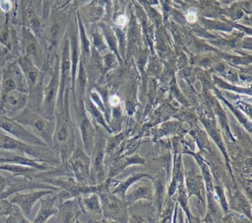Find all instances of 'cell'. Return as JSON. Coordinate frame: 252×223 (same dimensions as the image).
<instances>
[{
    "label": "cell",
    "instance_id": "6da1fadb",
    "mask_svg": "<svg viewBox=\"0 0 252 223\" xmlns=\"http://www.w3.org/2000/svg\"><path fill=\"white\" fill-rule=\"evenodd\" d=\"M70 87L64 91L63 108L55 109V130L53 136V147L60 154L62 162H65L76 149V137L70 110Z\"/></svg>",
    "mask_w": 252,
    "mask_h": 223
},
{
    "label": "cell",
    "instance_id": "7a4b0ae2",
    "mask_svg": "<svg viewBox=\"0 0 252 223\" xmlns=\"http://www.w3.org/2000/svg\"><path fill=\"white\" fill-rule=\"evenodd\" d=\"M0 149L19 152L53 166H58L62 162L60 154L54 147L28 144L14 138L2 130L0 131Z\"/></svg>",
    "mask_w": 252,
    "mask_h": 223
},
{
    "label": "cell",
    "instance_id": "3957f363",
    "mask_svg": "<svg viewBox=\"0 0 252 223\" xmlns=\"http://www.w3.org/2000/svg\"><path fill=\"white\" fill-rule=\"evenodd\" d=\"M13 119L43 140L47 145L53 147L55 121L49 120L44 117L41 113L33 112L27 107Z\"/></svg>",
    "mask_w": 252,
    "mask_h": 223
},
{
    "label": "cell",
    "instance_id": "277c9868",
    "mask_svg": "<svg viewBox=\"0 0 252 223\" xmlns=\"http://www.w3.org/2000/svg\"><path fill=\"white\" fill-rule=\"evenodd\" d=\"M13 91L27 94L29 91L27 81L17 60H8L2 67L0 98Z\"/></svg>",
    "mask_w": 252,
    "mask_h": 223
},
{
    "label": "cell",
    "instance_id": "5b68a950",
    "mask_svg": "<svg viewBox=\"0 0 252 223\" xmlns=\"http://www.w3.org/2000/svg\"><path fill=\"white\" fill-rule=\"evenodd\" d=\"M60 56L57 54L48 85L44 87L43 102L41 114L51 121H55V109L60 91Z\"/></svg>",
    "mask_w": 252,
    "mask_h": 223
},
{
    "label": "cell",
    "instance_id": "8992f818",
    "mask_svg": "<svg viewBox=\"0 0 252 223\" xmlns=\"http://www.w3.org/2000/svg\"><path fill=\"white\" fill-rule=\"evenodd\" d=\"M20 44L21 55L29 57L38 69L42 71L45 58L42 45L34 34L24 26H22Z\"/></svg>",
    "mask_w": 252,
    "mask_h": 223
},
{
    "label": "cell",
    "instance_id": "52a82bcc",
    "mask_svg": "<svg viewBox=\"0 0 252 223\" xmlns=\"http://www.w3.org/2000/svg\"><path fill=\"white\" fill-rule=\"evenodd\" d=\"M60 51V85L58 100L56 108H63L64 105V91L67 87L71 88V61L70 55V43L67 32L61 44Z\"/></svg>",
    "mask_w": 252,
    "mask_h": 223
},
{
    "label": "cell",
    "instance_id": "ba28073f",
    "mask_svg": "<svg viewBox=\"0 0 252 223\" xmlns=\"http://www.w3.org/2000/svg\"><path fill=\"white\" fill-rule=\"evenodd\" d=\"M73 108L76 114V122L80 130L81 135L83 140L85 152L88 155H91L94 149V139H95V131L94 126L87 115L85 109V100H73Z\"/></svg>",
    "mask_w": 252,
    "mask_h": 223
},
{
    "label": "cell",
    "instance_id": "9c48e42d",
    "mask_svg": "<svg viewBox=\"0 0 252 223\" xmlns=\"http://www.w3.org/2000/svg\"><path fill=\"white\" fill-rule=\"evenodd\" d=\"M0 129L14 138L34 146H48L43 140L31 132L28 128L13 119L5 116L0 111Z\"/></svg>",
    "mask_w": 252,
    "mask_h": 223
},
{
    "label": "cell",
    "instance_id": "30bf717a",
    "mask_svg": "<svg viewBox=\"0 0 252 223\" xmlns=\"http://www.w3.org/2000/svg\"><path fill=\"white\" fill-rule=\"evenodd\" d=\"M39 190V189H47L52 190L54 191L59 192L60 187L53 185L47 184V183H39L34 181L33 179L27 178V177L17 176H11L8 178V185L5 191L0 193V199H6L9 198L11 195L17 193V192L23 191L26 190Z\"/></svg>",
    "mask_w": 252,
    "mask_h": 223
},
{
    "label": "cell",
    "instance_id": "8fae6325",
    "mask_svg": "<svg viewBox=\"0 0 252 223\" xmlns=\"http://www.w3.org/2000/svg\"><path fill=\"white\" fill-rule=\"evenodd\" d=\"M67 161L71 167L75 180L82 184L89 185L91 165L89 155L83 149L77 147Z\"/></svg>",
    "mask_w": 252,
    "mask_h": 223
},
{
    "label": "cell",
    "instance_id": "7c38bea8",
    "mask_svg": "<svg viewBox=\"0 0 252 223\" xmlns=\"http://www.w3.org/2000/svg\"><path fill=\"white\" fill-rule=\"evenodd\" d=\"M29 94L13 91L0 98V111L10 118L17 116L28 105Z\"/></svg>",
    "mask_w": 252,
    "mask_h": 223
},
{
    "label": "cell",
    "instance_id": "4fadbf2b",
    "mask_svg": "<svg viewBox=\"0 0 252 223\" xmlns=\"http://www.w3.org/2000/svg\"><path fill=\"white\" fill-rule=\"evenodd\" d=\"M54 192V190H47V189H39V190H33L26 193L17 192L13 194L12 197L8 199L12 203L17 205L23 214L26 216V218L29 219L31 221L32 210L35 204L45 195L52 194Z\"/></svg>",
    "mask_w": 252,
    "mask_h": 223
},
{
    "label": "cell",
    "instance_id": "5bb4252c",
    "mask_svg": "<svg viewBox=\"0 0 252 223\" xmlns=\"http://www.w3.org/2000/svg\"><path fill=\"white\" fill-rule=\"evenodd\" d=\"M102 202V209L104 216L110 219L125 222L126 220V203L116 198L107 191L97 193Z\"/></svg>",
    "mask_w": 252,
    "mask_h": 223
},
{
    "label": "cell",
    "instance_id": "9a60e30c",
    "mask_svg": "<svg viewBox=\"0 0 252 223\" xmlns=\"http://www.w3.org/2000/svg\"><path fill=\"white\" fill-rule=\"evenodd\" d=\"M22 7V26L30 29L38 39L42 36L45 23L39 17L32 1H23Z\"/></svg>",
    "mask_w": 252,
    "mask_h": 223
},
{
    "label": "cell",
    "instance_id": "2e32d148",
    "mask_svg": "<svg viewBox=\"0 0 252 223\" xmlns=\"http://www.w3.org/2000/svg\"><path fill=\"white\" fill-rule=\"evenodd\" d=\"M82 213L79 196L58 204V213L54 216V223H77Z\"/></svg>",
    "mask_w": 252,
    "mask_h": 223
},
{
    "label": "cell",
    "instance_id": "e0dca14e",
    "mask_svg": "<svg viewBox=\"0 0 252 223\" xmlns=\"http://www.w3.org/2000/svg\"><path fill=\"white\" fill-rule=\"evenodd\" d=\"M14 163L33 167L40 171H48L54 168L53 165H45L39 159H32L26 155L13 150L0 149V164Z\"/></svg>",
    "mask_w": 252,
    "mask_h": 223
},
{
    "label": "cell",
    "instance_id": "ac0fdd59",
    "mask_svg": "<svg viewBox=\"0 0 252 223\" xmlns=\"http://www.w3.org/2000/svg\"><path fill=\"white\" fill-rule=\"evenodd\" d=\"M17 62L24 74L29 90L43 82L46 74L38 69L29 57L20 55Z\"/></svg>",
    "mask_w": 252,
    "mask_h": 223
},
{
    "label": "cell",
    "instance_id": "d6986e66",
    "mask_svg": "<svg viewBox=\"0 0 252 223\" xmlns=\"http://www.w3.org/2000/svg\"><path fill=\"white\" fill-rule=\"evenodd\" d=\"M51 194L45 195L39 199L41 206L38 211L37 215L33 220L35 223H45L48 221L51 217L58 213V202L57 196H50Z\"/></svg>",
    "mask_w": 252,
    "mask_h": 223
},
{
    "label": "cell",
    "instance_id": "ffe728a7",
    "mask_svg": "<svg viewBox=\"0 0 252 223\" xmlns=\"http://www.w3.org/2000/svg\"><path fill=\"white\" fill-rule=\"evenodd\" d=\"M82 211L88 214H101L102 213L99 197L96 193H91L88 194L79 196Z\"/></svg>",
    "mask_w": 252,
    "mask_h": 223
},
{
    "label": "cell",
    "instance_id": "44dd1931",
    "mask_svg": "<svg viewBox=\"0 0 252 223\" xmlns=\"http://www.w3.org/2000/svg\"><path fill=\"white\" fill-rule=\"evenodd\" d=\"M0 171L11 173L14 177L21 176V177H27L33 180H34L33 176L40 172V171L33 167L14 163L0 164Z\"/></svg>",
    "mask_w": 252,
    "mask_h": 223
},
{
    "label": "cell",
    "instance_id": "7402d4cb",
    "mask_svg": "<svg viewBox=\"0 0 252 223\" xmlns=\"http://www.w3.org/2000/svg\"><path fill=\"white\" fill-rule=\"evenodd\" d=\"M85 106L87 112L91 115L95 122L103 125L106 129L110 131L107 125H106L105 121H104V116H103L102 113H101V110L95 106V103L92 101L90 96H85Z\"/></svg>",
    "mask_w": 252,
    "mask_h": 223
},
{
    "label": "cell",
    "instance_id": "603a6c76",
    "mask_svg": "<svg viewBox=\"0 0 252 223\" xmlns=\"http://www.w3.org/2000/svg\"><path fill=\"white\" fill-rule=\"evenodd\" d=\"M98 151L96 152L95 158L94 159V163H93V174L95 175V178L94 180L95 181H102L104 178V150L101 149V143H99V148H98Z\"/></svg>",
    "mask_w": 252,
    "mask_h": 223
},
{
    "label": "cell",
    "instance_id": "cb8c5ba5",
    "mask_svg": "<svg viewBox=\"0 0 252 223\" xmlns=\"http://www.w3.org/2000/svg\"><path fill=\"white\" fill-rule=\"evenodd\" d=\"M150 177V176L147 175V174H142V173H141V174H133V175L129 177V179H127L126 181L123 182V183H121L119 187L116 189V190L113 191V194H118L119 195V196L125 197V193H126V189H127L128 187L132 184V183L138 181V180H140V179L143 178V177ZM150 178H151V177H150Z\"/></svg>",
    "mask_w": 252,
    "mask_h": 223
},
{
    "label": "cell",
    "instance_id": "d4e9b609",
    "mask_svg": "<svg viewBox=\"0 0 252 223\" xmlns=\"http://www.w3.org/2000/svg\"><path fill=\"white\" fill-rule=\"evenodd\" d=\"M151 196L150 189L148 187L141 186V187H139L136 190H134L129 196H127L126 202H127V204H132L139 199H151Z\"/></svg>",
    "mask_w": 252,
    "mask_h": 223
},
{
    "label": "cell",
    "instance_id": "484cf974",
    "mask_svg": "<svg viewBox=\"0 0 252 223\" xmlns=\"http://www.w3.org/2000/svg\"><path fill=\"white\" fill-rule=\"evenodd\" d=\"M187 185L188 187L190 195L195 194L201 199L200 196V178L198 176L194 175V174L189 173L188 177L187 178Z\"/></svg>",
    "mask_w": 252,
    "mask_h": 223
},
{
    "label": "cell",
    "instance_id": "4316f807",
    "mask_svg": "<svg viewBox=\"0 0 252 223\" xmlns=\"http://www.w3.org/2000/svg\"><path fill=\"white\" fill-rule=\"evenodd\" d=\"M15 204L12 203L8 198L0 199V223H5V219L15 209Z\"/></svg>",
    "mask_w": 252,
    "mask_h": 223
},
{
    "label": "cell",
    "instance_id": "83f0119b",
    "mask_svg": "<svg viewBox=\"0 0 252 223\" xmlns=\"http://www.w3.org/2000/svg\"><path fill=\"white\" fill-rule=\"evenodd\" d=\"M41 17L44 23L49 20L51 14L55 8L56 0H40Z\"/></svg>",
    "mask_w": 252,
    "mask_h": 223
},
{
    "label": "cell",
    "instance_id": "f1b7e54d",
    "mask_svg": "<svg viewBox=\"0 0 252 223\" xmlns=\"http://www.w3.org/2000/svg\"><path fill=\"white\" fill-rule=\"evenodd\" d=\"M202 121H203L204 126H206V129H207L208 132L209 133L211 137L216 142V143H218V146L220 148L221 150L223 151L224 155L226 156V153H225L223 146H222V140H221L219 134L217 131L218 130H216L215 122H212V121L206 120V119H205V120L202 119Z\"/></svg>",
    "mask_w": 252,
    "mask_h": 223
},
{
    "label": "cell",
    "instance_id": "f546056e",
    "mask_svg": "<svg viewBox=\"0 0 252 223\" xmlns=\"http://www.w3.org/2000/svg\"><path fill=\"white\" fill-rule=\"evenodd\" d=\"M5 223H32V221L26 218V216L22 212L20 208L16 205L15 209L12 213L5 219Z\"/></svg>",
    "mask_w": 252,
    "mask_h": 223
},
{
    "label": "cell",
    "instance_id": "4dcf8cb0",
    "mask_svg": "<svg viewBox=\"0 0 252 223\" xmlns=\"http://www.w3.org/2000/svg\"><path fill=\"white\" fill-rule=\"evenodd\" d=\"M195 157L197 159L198 163L200 164V168H201L202 171H203V177H204L205 181L206 183V188H207L208 193H209L210 190L212 191V176H211L207 165L203 162V159L199 156H195Z\"/></svg>",
    "mask_w": 252,
    "mask_h": 223
},
{
    "label": "cell",
    "instance_id": "1f68e13d",
    "mask_svg": "<svg viewBox=\"0 0 252 223\" xmlns=\"http://www.w3.org/2000/svg\"><path fill=\"white\" fill-rule=\"evenodd\" d=\"M236 196H237V206L240 208V210L241 209V211L247 214L249 218H251V208L249 202L246 201V198L241 193H237Z\"/></svg>",
    "mask_w": 252,
    "mask_h": 223
},
{
    "label": "cell",
    "instance_id": "d6a6232c",
    "mask_svg": "<svg viewBox=\"0 0 252 223\" xmlns=\"http://www.w3.org/2000/svg\"><path fill=\"white\" fill-rule=\"evenodd\" d=\"M164 183H163V177L160 178H157L156 183V188L157 190L158 199L159 205L161 208L162 199H163V195L164 194Z\"/></svg>",
    "mask_w": 252,
    "mask_h": 223
},
{
    "label": "cell",
    "instance_id": "836d02e7",
    "mask_svg": "<svg viewBox=\"0 0 252 223\" xmlns=\"http://www.w3.org/2000/svg\"><path fill=\"white\" fill-rule=\"evenodd\" d=\"M217 194L219 196L220 202L221 205H222V208H223L224 211H226L228 210V205H227L226 200H225V195L223 193V189L221 187H216Z\"/></svg>",
    "mask_w": 252,
    "mask_h": 223
},
{
    "label": "cell",
    "instance_id": "e575fe53",
    "mask_svg": "<svg viewBox=\"0 0 252 223\" xmlns=\"http://www.w3.org/2000/svg\"><path fill=\"white\" fill-rule=\"evenodd\" d=\"M7 185H8V178L4 177L1 174V171H0V193L5 191L7 187Z\"/></svg>",
    "mask_w": 252,
    "mask_h": 223
},
{
    "label": "cell",
    "instance_id": "d590c367",
    "mask_svg": "<svg viewBox=\"0 0 252 223\" xmlns=\"http://www.w3.org/2000/svg\"><path fill=\"white\" fill-rule=\"evenodd\" d=\"M197 20V14L193 10H190L187 14V20L189 23H194Z\"/></svg>",
    "mask_w": 252,
    "mask_h": 223
},
{
    "label": "cell",
    "instance_id": "8d00e7d4",
    "mask_svg": "<svg viewBox=\"0 0 252 223\" xmlns=\"http://www.w3.org/2000/svg\"><path fill=\"white\" fill-rule=\"evenodd\" d=\"M126 19L125 16H121L118 18L117 23L119 25V26H124V25L126 24Z\"/></svg>",
    "mask_w": 252,
    "mask_h": 223
},
{
    "label": "cell",
    "instance_id": "74e56055",
    "mask_svg": "<svg viewBox=\"0 0 252 223\" xmlns=\"http://www.w3.org/2000/svg\"><path fill=\"white\" fill-rule=\"evenodd\" d=\"M69 2H70V0H60V5H59V6L57 7V8H62V7H64V5H67Z\"/></svg>",
    "mask_w": 252,
    "mask_h": 223
},
{
    "label": "cell",
    "instance_id": "f35d334b",
    "mask_svg": "<svg viewBox=\"0 0 252 223\" xmlns=\"http://www.w3.org/2000/svg\"><path fill=\"white\" fill-rule=\"evenodd\" d=\"M134 106L132 103H129L127 105V112H129V114H132L134 112Z\"/></svg>",
    "mask_w": 252,
    "mask_h": 223
},
{
    "label": "cell",
    "instance_id": "ab89813d",
    "mask_svg": "<svg viewBox=\"0 0 252 223\" xmlns=\"http://www.w3.org/2000/svg\"><path fill=\"white\" fill-rule=\"evenodd\" d=\"M12 1L13 2H14V5H15L16 8L18 9L19 7H20L19 4H20V1H21V0H12Z\"/></svg>",
    "mask_w": 252,
    "mask_h": 223
},
{
    "label": "cell",
    "instance_id": "60d3db41",
    "mask_svg": "<svg viewBox=\"0 0 252 223\" xmlns=\"http://www.w3.org/2000/svg\"><path fill=\"white\" fill-rule=\"evenodd\" d=\"M60 0H56V5L55 6L58 7L60 5Z\"/></svg>",
    "mask_w": 252,
    "mask_h": 223
},
{
    "label": "cell",
    "instance_id": "b9f144b4",
    "mask_svg": "<svg viewBox=\"0 0 252 223\" xmlns=\"http://www.w3.org/2000/svg\"><path fill=\"white\" fill-rule=\"evenodd\" d=\"M3 15V13H2V11H0V20H1V18H2V16ZM0 26H1V24H0Z\"/></svg>",
    "mask_w": 252,
    "mask_h": 223
}]
</instances>
